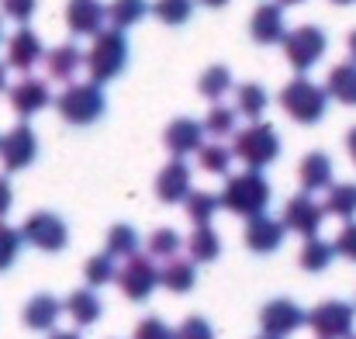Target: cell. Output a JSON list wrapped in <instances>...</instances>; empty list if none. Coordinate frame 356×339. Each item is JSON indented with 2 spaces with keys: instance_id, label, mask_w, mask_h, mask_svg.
Here are the masks:
<instances>
[{
  "instance_id": "cell-1",
  "label": "cell",
  "mask_w": 356,
  "mask_h": 339,
  "mask_svg": "<svg viewBox=\"0 0 356 339\" xmlns=\"http://www.w3.org/2000/svg\"><path fill=\"white\" fill-rule=\"evenodd\" d=\"M218 201H222L225 212H232L238 219H256V215H263V212L270 208L273 187H270V180H266L263 173L242 170V173H232V177L225 180Z\"/></svg>"
},
{
  "instance_id": "cell-2",
  "label": "cell",
  "mask_w": 356,
  "mask_h": 339,
  "mask_svg": "<svg viewBox=\"0 0 356 339\" xmlns=\"http://www.w3.org/2000/svg\"><path fill=\"white\" fill-rule=\"evenodd\" d=\"M128 56H131V49H128L124 31H118V28L97 31L94 42H90V49L83 52V70L90 73V84L101 87V84L118 80L121 73H124V66H128Z\"/></svg>"
},
{
  "instance_id": "cell-3",
  "label": "cell",
  "mask_w": 356,
  "mask_h": 339,
  "mask_svg": "<svg viewBox=\"0 0 356 339\" xmlns=\"http://www.w3.org/2000/svg\"><path fill=\"white\" fill-rule=\"evenodd\" d=\"M232 159H238L245 170H256V173H263L277 156H280V135H277V128L273 125H266V121H252V125H245L242 132L232 135Z\"/></svg>"
},
{
  "instance_id": "cell-4",
  "label": "cell",
  "mask_w": 356,
  "mask_h": 339,
  "mask_svg": "<svg viewBox=\"0 0 356 339\" xmlns=\"http://www.w3.org/2000/svg\"><path fill=\"white\" fill-rule=\"evenodd\" d=\"M280 108L287 111V118H294L298 125H315L329 111V94H325L322 84H315L308 77H294L280 90Z\"/></svg>"
},
{
  "instance_id": "cell-5",
  "label": "cell",
  "mask_w": 356,
  "mask_h": 339,
  "mask_svg": "<svg viewBox=\"0 0 356 339\" xmlns=\"http://www.w3.org/2000/svg\"><path fill=\"white\" fill-rule=\"evenodd\" d=\"M56 111L63 121L70 125H94L101 121L108 111V97H104V87L97 84H66V90L56 97Z\"/></svg>"
},
{
  "instance_id": "cell-6",
  "label": "cell",
  "mask_w": 356,
  "mask_h": 339,
  "mask_svg": "<svg viewBox=\"0 0 356 339\" xmlns=\"http://www.w3.org/2000/svg\"><path fill=\"white\" fill-rule=\"evenodd\" d=\"M280 45H284V56H287L291 70H294L298 77H305V73H308L312 66H318V59L329 52V35H325L318 24H301V28L287 31Z\"/></svg>"
},
{
  "instance_id": "cell-7",
  "label": "cell",
  "mask_w": 356,
  "mask_h": 339,
  "mask_svg": "<svg viewBox=\"0 0 356 339\" xmlns=\"http://www.w3.org/2000/svg\"><path fill=\"white\" fill-rule=\"evenodd\" d=\"M318 339H350L356 329V305L350 301H318L312 312H308V322H305Z\"/></svg>"
},
{
  "instance_id": "cell-8",
  "label": "cell",
  "mask_w": 356,
  "mask_h": 339,
  "mask_svg": "<svg viewBox=\"0 0 356 339\" xmlns=\"http://www.w3.org/2000/svg\"><path fill=\"white\" fill-rule=\"evenodd\" d=\"M115 284L121 287V294H124L128 301H149L152 291L159 287V267H156L152 256L138 253V256L124 260V267H118Z\"/></svg>"
},
{
  "instance_id": "cell-9",
  "label": "cell",
  "mask_w": 356,
  "mask_h": 339,
  "mask_svg": "<svg viewBox=\"0 0 356 339\" xmlns=\"http://www.w3.org/2000/svg\"><path fill=\"white\" fill-rule=\"evenodd\" d=\"M21 239L42 253H63L66 242H70V228L66 222L56 215V212H35L24 219L21 226Z\"/></svg>"
},
{
  "instance_id": "cell-10",
  "label": "cell",
  "mask_w": 356,
  "mask_h": 339,
  "mask_svg": "<svg viewBox=\"0 0 356 339\" xmlns=\"http://www.w3.org/2000/svg\"><path fill=\"white\" fill-rule=\"evenodd\" d=\"M305 322H308V312L298 301H291V298H273V301H266L259 308V329H263V336L270 339L294 336Z\"/></svg>"
},
{
  "instance_id": "cell-11",
  "label": "cell",
  "mask_w": 356,
  "mask_h": 339,
  "mask_svg": "<svg viewBox=\"0 0 356 339\" xmlns=\"http://www.w3.org/2000/svg\"><path fill=\"white\" fill-rule=\"evenodd\" d=\"M38 156V139L31 132V125H14L7 135H0V163L7 173H17V170H28Z\"/></svg>"
},
{
  "instance_id": "cell-12",
  "label": "cell",
  "mask_w": 356,
  "mask_h": 339,
  "mask_svg": "<svg viewBox=\"0 0 356 339\" xmlns=\"http://www.w3.org/2000/svg\"><path fill=\"white\" fill-rule=\"evenodd\" d=\"M280 222H284L287 232H298V235L312 239V235H318V228L325 222V212H322V205H318L312 194H294V198L284 205Z\"/></svg>"
},
{
  "instance_id": "cell-13",
  "label": "cell",
  "mask_w": 356,
  "mask_h": 339,
  "mask_svg": "<svg viewBox=\"0 0 356 339\" xmlns=\"http://www.w3.org/2000/svg\"><path fill=\"white\" fill-rule=\"evenodd\" d=\"M163 145L173 159H187L204 145V125L197 118H173L163 132Z\"/></svg>"
},
{
  "instance_id": "cell-14",
  "label": "cell",
  "mask_w": 356,
  "mask_h": 339,
  "mask_svg": "<svg viewBox=\"0 0 356 339\" xmlns=\"http://www.w3.org/2000/svg\"><path fill=\"white\" fill-rule=\"evenodd\" d=\"M191 191H194V170L187 166V159H170L156 177V198L163 205H184Z\"/></svg>"
},
{
  "instance_id": "cell-15",
  "label": "cell",
  "mask_w": 356,
  "mask_h": 339,
  "mask_svg": "<svg viewBox=\"0 0 356 339\" xmlns=\"http://www.w3.org/2000/svg\"><path fill=\"white\" fill-rule=\"evenodd\" d=\"M284 235H287L284 222H280V219H270L266 212H263V215H256V219H245V232H242L245 249H252L256 256L277 253V249L284 246Z\"/></svg>"
},
{
  "instance_id": "cell-16",
  "label": "cell",
  "mask_w": 356,
  "mask_h": 339,
  "mask_svg": "<svg viewBox=\"0 0 356 339\" xmlns=\"http://www.w3.org/2000/svg\"><path fill=\"white\" fill-rule=\"evenodd\" d=\"M7 97H10V108H14L17 118H31V114L45 111V108L52 104V90H49V84L38 80V77L17 80V84L7 90Z\"/></svg>"
},
{
  "instance_id": "cell-17",
  "label": "cell",
  "mask_w": 356,
  "mask_h": 339,
  "mask_svg": "<svg viewBox=\"0 0 356 339\" xmlns=\"http://www.w3.org/2000/svg\"><path fill=\"white\" fill-rule=\"evenodd\" d=\"M249 35L256 45H277L287 35V21H284V7L280 3H259L249 17Z\"/></svg>"
},
{
  "instance_id": "cell-18",
  "label": "cell",
  "mask_w": 356,
  "mask_h": 339,
  "mask_svg": "<svg viewBox=\"0 0 356 339\" xmlns=\"http://www.w3.org/2000/svg\"><path fill=\"white\" fill-rule=\"evenodd\" d=\"M42 56H45L42 38H38L31 28H24V24H21V28L7 38V66H10V70L28 73V70H35V66L42 63Z\"/></svg>"
},
{
  "instance_id": "cell-19",
  "label": "cell",
  "mask_w": 356,
  "mask_h": 339,
  "mask_svg": "<svg viewBox=\"0 0 356 339\" xmlns=\"http://www.w3.org/2000/svg\"><path fill=\"white\" fill-rule=\"evenodd\" d=\"M104 21H108V7L104 0H70L66 3V28L73 35H97L104 31Z\"/></svg>"
},
{
  "instance_id": "cell-20",
  "label": "cell",
  "mask_w": 356,
  "mask_h": 339,
  "mask_svg": "<svg viewBox=\"0 0 356 339\" xmlns=\"http://www.w3.org/2000/svg\"><path fill=\"white\" fill-rule=\"evenodd\" d=\"M298 184H301V194H322L336 184L332 177V159L325 152H308L298 166Z\"/></svg>"
},
{
  "instance_id": "cell-21",
  "label": "cell",
  "mask_w": 356,
  "mask_h": 339,
  "mask_svg": "<svg viewBox=\"0 0 356 339\" xmlns=\"http://www.w3.org/2000/svg\"><path fill=\"white\" fill-rule=\"evenodd\" d=\"M42 63H45V70H49V77H52V80L70 84V80L83 70V52H80L73 42H66V45L49 49V52L42 56Z\"/></svg>"
},
{
  "instance_id": "cell-22",
  "label": "cell",
  "mask_w": 356,
  "mask_h": 339,
  "mask_svg": "<svg viewBox=\"0 0 356 339\" xmlns=\"http://www.w3.org/2000/svg\"><path fill=\"white\" fill-rule=\"evenodd\" d=\"M63 312H66L80 329H87V326L101 322V315H104V301L97 298V291H94V287H76V291L66 298Z\"/></svg>"
},
{
  "instance_id": "cell-23",
  "label": "cell",
  "mask_w": 356,
  "mask_h": 339,
  "mask_svg": "<svg viewBox=\"0 0 356 339\" xmlns=\"http://www.w3.org/2000/svg\"><path fill=\"white\" fill-rule=\"evenodd\" d=\"M59 315H63V301L52 298V294H35V298L24 305V312H21L24 326L35 329V333H49V329H56Z\"/></svg>"
},
{
  "instance_id": "cell-24",
  "label": "cell",
  "mask_w": 356,
  "mask_h": 339,
  "mask_svg": "<svg viewBox=\"0 0 356 339\" xmlns=\"http://www.w3.org/2000/svg\"><path fill=\"white\" fill-rule=\"evenodd\" d=\"M325 94L329 101H339L346 108H356V63H336L325 77Z\"/></svg>"
},
{
  "instance_id": "cell-25",
  "label": "cell",
  "mask_w": 356,
  "mask_h": 339,
  "mask_svg": "<svg viewBox=\"0 0 356 339\" xmlns=\"http://www.w3.org/2000/svg\"><path fill=\"white\" fill-rule=\"evenodd\" d=\"M332 260H336V246H332L329 239H322V235L305 239V246H301V253H298V267H301L305 274H325V270L332 267Z\"/></svg>"
},
{
  "instance_id": "cell-26",
  "label": "cell",
  "mask_w": 356,
  "mask_h": 339,
  "mask_svg": "<svg viewBox=\"0 0 356 339\" xmlns=\"http://www.w3.org/2000/svg\"><path fill=\"white\" fill-rule=\"evenodd\" d=\"M159 284H163L170 294H187V291H194V284H197V263H191V260H184V256L166 260V267L159 270Z\"/></svg>"
},
{
  "instance_id": "cell-27",
  "label": "cell",
  "mask_w": 356,
  "mask_h": 339,
  "mask_svg": "<svg viewBox=\"0 0 356 339\" xmlns=\"http://www.w3.org/2000/svg\"><path fill=\"white\" fill-rule=\"evenodd\" d=\"M222 256V235L211 226H197L187 235V260L191 263H215Z\"/></svg>"
},
{
  "instance_id": "cell-28",
  "label": "cell",
  "mask_w": 356,
  "mask_h": 339,
  "mask_svg": "<svg viewBox=\"0 0 356 339\" xmlns=\"http://www.w3.org/2000/svg\"><path fill=\"white\" fill-rule=\"evenodd\" d=\"M104 253H108L111 260H131V256L142 253V235L131 226L118 222V226L108 228V235H104Z\"/></svg>"
},
{
  "instance_id": "cell-29",
  "label": "cell",
  "mask_w": 356,
  "mask_h": 339,
  "mask_svg": "<svg viewBox=\"0 0 356 339\" xmlns=\"http://www.w3.org/2000/svg\"><path fill=\"white\" fill-rule=\"evenodd\" d=\"M184 212H187V222H194V228L211 226L215 215L222 212V201H218V194H211V191H191V194L184 198Z\"/></svg>"
},
{
  "instance_id": "cell-30",
  "label": "cell",
  "mask_w": 356,
  "mask_h": 339,
  "mask_svg": "<svg viewBox=\"0 0 356 339\" xmlns=\"http://www.w3.org/2000/svg\"><path fill=\"white\" fill-rule=\"evenodd\" d=\"M325 215L332 219H343V222H353L356 219V184H332L325 191V205H322Z\"/></svg>"
},
{
  "instance_id": "cell-31",
  "label": "cell",
  "mask_w": 356,
  "mask_h": 339,
  "mask_svg": "<svg viewBox=\"0 0 356 339\" xmlns=\"http://www.w3.org/2000/svg\"><path fill=\"white\" fill-rule=\"evenodd\" d=\"M232 70L229 66H222V63H215V66H208L204 73H201V80H197V90H201V97H208L211 104H218L229 90H232Z\"/></svg>"
},
{
  "instance_id": "cell-32",
  "label": "cell",
  "mask_w": 356,
  "mask_h": 339,
  "mask_svg": "<svg viewBox=\"0 0 356 339\" xmlns=\"http://www.w3.org/2000/svg\"><path fill=\"white\" fill-rule=\"evenodd\" d=\"M270 104V94L259 84H238L236 87V114L249 121H263V111Z\"/></svg>"
},
{
  "instance_id": "cell-33",
  "label": "cell",
  "mask_w": 356,
  "mask_h": 339,
  "mask_svg": "<svg viewBox=\"0 0 356 339\" xmlns=\"http://www.w3.org/2000/svg\"><path fill=\"white\" fill-rule=\"evenodd\" d=\"M145 14H149V0H111V3H108V21H111V28H118V31L135 28Z\"/></svg>"
},
{
  "instance_id": "cell-34",
  "label": "cell",
  "mask_w": 356,
  "mask_h": 339,
  "mask_svg": "<svg viewBox=\"0 0 356 339\" xmlns=\"http://www.w3.org/2000/svg\"><path fill=\"white\" fill-rule=\"evenodd\" d=\"M180 249H184V239L177 228H156L145 242V256H152V260H177Z\"/></svg>"
},
{
  "instance_id": "cell-35",
  "label": "cell",
  "mask_w": 356,
  "mask_h": 339,
  "mask_svg": "<svg viewBox=\"0 0 356 339\" xmlns=\"http://www.w3.org/2000/svg\"><path fill=\"white\" fill-rule=\"evenodd\" d=\"M236 121H238V114H236V108H225L222 101L218 104H211V111L204 114V135H211L215 142L218 139H232L236 135Z\"/></svg>"
},
{
  "instance_id": "cell-36",
  "label": "cell",
  "mask_w": 356,
  "mask_h": 339,
  "mask_svg": "<svg viewBox=\"0 0 356 339\" xmlns=\"http://www.w3.org/2000/svg\"><path fill=\"white\" fill-rule=\"evenodd\" d=\"M194 3H197V0H156V3L149 7V14H156V21H163V24H170V28H180V24L191 21Z\"/></svg>"
},
{
  "instance_id": "cell-37",
  "label": "cell",
  "mask_w": 356,
  "mask_h": 339,
  "mask_svg": "<svg viewBox=\"0 0 356 339\" xmlns=\"http://www.w3.org/2000/svg\"><path fill=\"white\" fill-rule=\"evenodd\" d=\"M197 166L204 170V173H229V166H232V149L229 145H222V142H204L201 149H197Z\"/></svg>"
},
{
  "instance_id": "cell-38",
  "label": "cell",
  "mask_w": 356,
  "mask_h": 339,
  "mask_svg": "<svg viewBox=\"0 0 356 339\" xmlns=\"http://www.w3.org/2000/svg\"><path fill=\"white\" fill-rule=\"evenodd\" d=\"M83 277H87V287H104V284H115V277H118V263L108 256V253H97V256H90L87 263H83Z\"/></svg>"
},
{
  "instance_id": "cell-39",
  "label": "cell",
  "mask_w": 356,
  "mask_h": 339,
  "mask_svg": "<svg viewBox=\"0 0 356 339\" xmlns=\"http://www.w3.org/2000/svg\"><path fill=\"white\" fill-rule=\"evenodd\" d=\"M21 228H10L7 222H0V274L14 267L17 253H21Z\"/></svg>"
},
{
  "instance_id": "cell-40",
  "label": "cell",
  "mask_w": 356,
  "mask_h": 339,
  "mask_svg": "<svg viewBox=\"0 0 356 339\" xmlns=\"http://www.w3.org/2000/svg\"><path fill=\"white\" fill-rule=\"evenodd\" d=\"M173 333H177V339H215V329L204 315H187Z\"/></svg>"
},
{
  "instance_id": "cell-41",
  "label": "cell",
  "mask_w": 356,
  "mask_h": 339,
  "mask_svg": "<svg viewBox=\"0 0 356 339\" xmlns=\"http://www.w3.org/2000/svg\"><path fill=\"white\" fill-rule=\"evenodd\" d=\"M131 339H177V333H173L159 315H149V319H142V322L135 326Z\"/></svg>"
},
{
  "instance_id": "cell-42",
  "label": "cell",
  "mask_w": 356,
  "mask_h": 339,
  "mask_svg": "<svg viewBox=\"0 0 356 339\" xmlns=\"http://www.w3.org/2000/svg\"><path fill=\"white\" fill-rule=\"evenodd\" d=\"M35 7H38V0H0V10L10 21H17V24H28L31 14H35Z\"/></svg>"
},
{
  "instance_id": "cell-43",
  "label": "cell",
  "mask_w": 356,
  "mask_h": 339,
  "mask_svg": "<svg viewBox=\"0 0 356 339\" xmlns=\"http://www.w3.org/2000/svg\"><path fill=\"white\" fill-rule=\"evenodd\" d=\"M332 246H336V256H346L356 263V222H346L343 232L332 239Z\"/></svg>"
},
{
  "instance_id": "cell-44",
  "label": "cell",
  "mask_w": 356,
  "mask_h": 339,
  "mask_svg": "<svg viewBox=\"0 0 356 339\" xmlns=\"http://www.w3.org/2000/svg\"><path fill=\"white\" fill-rule=\"evenodd\" d=\"M10 205H14V187H10L7 177H0V219H7Z\"/></svg>"
},
{
  "instance_id": "cell-45",
  "label": "cell",
  "mask_w": 356,
  "mask_h": 339,
  "mask_svg": "<svg viewBox=\"0 0 356 339\" xmlns=\"http://www.w3.org/2000/svg\"><path fill=\"white\" fill-rule=\"evenodd\" d=\"M346 152H350V159H353V166H356V128L346 132Z\"/></svg>"
},
{
  "instance_id": "cell-46",
  "label": "cell",
  "mask_w": 356,
  "mask_h": 339,
  "mask_svg": "<svg viewBox=\"0 0 356 339\" xmlns=\"http://www.w3.org/2000/svg\"><path fill=\"white\" fill-rule=\"evenodd\" d=\"M346 49H350V63H356V28L346 35Z\"/></svg>"
},
{
  "instance_id": "cell-47",
  "label": "cell",
  "mask_w": 356,
  "mask_h": 339,
  "mask_svg": "<svg viewBox=\"0 0 356 339\" xmlns=\"http://www.w3.org/2000/svg\"><path fill=\"white\" fill-rule=\"evenodd\" d=\"M197 3H204V7H211V10H218V7H225L229 0H197Z\"/></svg>"
},
{
  "instance_id": "cell-48",
  "label": "cell",
  "mask_w": 356,
  "mask_h": 339,
  "mask_svg": "<svg viewBox=\"0 0 356 339\" xmlns=\"http://www.w3.org/2000/svg\"><path fill=\"white\" fill-rule=\"evenodd\" d=\"M52 339H83V336H80V333H56Z\"/></svg>"
},
{
  "instance_id": "cell-49",
  "label": "cell",
  "mask_w": 356,
  "mask_h": 339,
  "mask_svg": "<svg viewBox=\"0 0 356 339\" xmlns=\"http://www.w3.org/2000/svg\"><path fill=\"white\" fill-rule=\"evenodd\" d=\"M3 87H7V66L0 63V90H3Z\"/></svg>"
},
{
  "instance_id": "cell-50",
  "label": "cell",
  "mask_w": 356,
  "mask_h": 339,
  "mask_svg": "<svg viewBox=\"0 0 356 339\" xmlns=\"http://www.w3.org/2000/svg\"><path fill=\"white\" fill-rule=\"evenodd\" d=\"M336 7H350V3H356V0H332Z\"/></svg>"
},
{
  "instance_id": "cell-51",
  "label": "cell",
  "mask_w": 356,
  "mask_h": 339,
  "mask_svg": "<svg viewBox=\"0 0 356 339\" xmlns=\"http://www.w3.org/2000/svg\"><path fill=\"white\" fill-rule=\"evenodd\" d=\"M280 7H287V3H305V0H277Z\"/></svg>"
},
{
  "instance_id": "cell-52",
  "label": "cell",
  "mask_w": 356,
  "mask_h": 339,
  "mask_svg": "<svg viewBox=\"0 0 356 339\" xmlns=\"http://www.w3.org/2000/svg\"><path fill=\"white\" fill-rule=\"evenodd\" d=\"M0 38H3V24H0Z\"/></svg>"
},
{
  "instance_id": "cell-53",
  "label": "cell",
  "mask_w": 356,
  "mask_h": 339,
  "mask_svg": "<svg viewBox=\"0 0 356 339\" xmlns=\"http://www.w3.org/2000/svg\"><path fill=\"white\" fill-rule=\"evenodd\" d=\"M256 339H270V336H256Z\"/></svg>"
},
{
  "instance_id": "cell-54",
  "label": "cell",
  "mask_w": 356,
  "mask_h": 339,
  "mask_svg": "<svg viewBox=\"0 0 356 339\" xmlns=\"http://www.w3.org/2000/svg\"><path fill=\"white\" fill-rule=\"evenodd\" d=\"M350 339H356V336H350Z\"/></svg>"
}]
</instances>
